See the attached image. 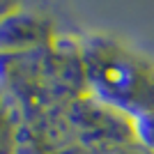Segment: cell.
Returning a JSON list of instances; mask_svg holds the SVG:
<instances>
[{
  "label": "cell",
  "mask_w": 154,
  "mask_h": 154,
  "mask_svg": "<svg viewBox=\"0 0 154 154\" xmlns=\"http://www.w3.org/2000/svg\"><path fill=\"white\" fill-rule=\"evenodd\" d=\"M90 76L117 110L140 117L154 115V67L117 44H101L90 51Z\"/></svg>",
  "instance_id": "1"
},
{
  "label": "cell",
  "mask_w": 154,
  "mask_h": 154,
  "mask_svg": "<svg viewBox=\"0 0 154 154\" xmlns=\"http://www.w3.org/2000/svg\"><path fill=\"white\" fill-rule=\"evenodd\" d=\"M136 136H138V143L143 147L154 154V115L136 120Z\"/></svg>",
  "instance_id": "2"
}]
</instances>
